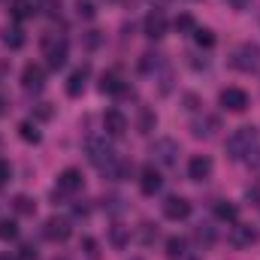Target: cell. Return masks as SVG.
<instances>
[{
  "label": "cell",
  "mask_w": 260,
  "mask_h": 260,
  "mask_svg": "<svg viewBox=\"0 0 260 260\" xmlns=\"http://www.w3.org/2000/svg\"><path fill=\"white\" fill-rule=\"evenodd\" d=\"M230 64L236 67L239 73H254V70H260V46H254V43H242V46L233 52Z\"/></svg>",
  "instance_id": "3"
},
{
  "label": "cell",
  "mask_w": 260,
  "mask_h": 260,
  "mask_svg": "<svg viewBox=\"0 0 260 260\" xmlns=\"http://www.w3.org/2000/svg\"><path fill=\"white\" fill-rule=\"evenodd\" d=\"M154 236H157V230H154V227H151V224H142V230H139V239H142V242H145V245H148V242H151V239H154Z\"/></svg>",
  "instance_id": "30"
},
{
  "label": "cell",
  "mask_w": 260,
  "mask_h": 260,
  "mask_svg": "<svg viewBox=\"0 0 260 260\" xmlns=\"http://www.w3.org/2000/svg\"><path fill=\"white\" fill-rule=\"evenodd\" d=\"M191 130H194V136H200V139H209L215 130H218V118H197L194 124H191Z\"/></svg>",
  "instance_id": "19"
},
{
  "label": "cell",
  "mask_w": 260,
  "mask_h": 260,
  "mask_svg": "<svg viewBox=\"0 0 260 260\" xmlns=\"http://www.w3.org/2000/svg\"><path fill=\"white\" fill-rule=\"evenodd\" d=\"M173 24H176V30H194V18L191 15H179Z\"/></svg>",
  "instance_id": "29"
},
{
  "label": "cell",
  "mask_w": 260,
  "mask_h": 260,
  "mask_svg": "<svg viewBox=\"0 0 260 260\" xmlns=\"http://www.w3.org/2000/svg\"><path fill=\"white\" fill-rule=\"evenodd\" d=\"M103 127L109 136H124V130H127V118L118 112V109H109L106 115H103Z\"/></svg>",
  "instance_id": "15"
},
{
  "label": "cell",
  "mask_w": 260,
  "mask_h": 260,
  "mask_svg": "<svg viewBox=\"0 0 260 260\" xmlns=\"http://www.w3.org/2000/svg\"><path fill=\"white\" fill-rule=\"evenodd\" d=\"M76 12H79V18H94L97 15V9H94V0H76Z\"/></svg>",
  "instance_id": "27"
},
{
  "label": "cell",
  "mask_w": 260,
  "mask_h": 260,
  "mask_svg": "<svg viewBox=\"0 0 260 260\" xmlns=\"http://www.w3.org/2000/svg\"><path fill=\"white\" fill-rule=\"evenodd\" d=\"M109 239H112V245H118V248H124V242L130 239V233L124 227H112V233H109Z\"/></svg>",
  "instance_id": "28"
},
{
  "label": "cell",
  "mask_w": 260,
  "mask_h": 260,
  "mask_svg": "<svg viewBox=\"0 0 260 260\" xmlns=\"http://www.w3.org/2000/svg\"><path fill=\"white\" fill-rule=\"evenodd\" d=\"M43 233H46V239H52V242H67L70 233H73V224H70L67 218H49L46 227H43Z\"/></svg>",
  "instance_id": "8"
},
{
  "label": "cell",
  "mask_w": 260,
  "mask_h": 260,
  "mask_svg": "<svg viewBox=\"0 0 260 260\" xmlns=\"http://www.w3.org/2000/svg\"><path fill=\"white\" fill-rule=\"evenodd\" d=\"M254 239H257V233L248 224H233V230H230V245L233 248H248Z\"/></svg>",
  "instance_id": "13"
},
{
  "label": "cell",
  "mask_w": 260,
  "mask_h": 260,
  "mask_svg": "<svg viewBox=\"0 0 260 260\" xmlns=\"http://www.w3.org/2000/svg\"><path fill=\"white\" fill-rule=\"evenodd\" d=\"M164 34H167V15H164L160 9L148 12V18H145V37H151V40H160Z\"/></svg>",
  "instance_id": "12"
},
{
  "label": "cell",
  "mask_w": 260,
  "mask_h": 260,
  "mask_svg": "<svg viewBox=\"0 0 260 260\" xmlns=\"http://www.w3.org/2000/svg\"><path fill=\"white\" fill-rule=\"evenodd\" d=\"M82 188V173L76 170V167H70V170H64L61 176H58V191L61 194H76Z\"/></svg>",
  "instance_id": "14"
},
{
  "label": "cell",
  "mask_w": 260,
  "mask_h": 260,
  "mask_svg": "<svg viewBox=\"0 0 260 260\" xmlns=\"http://www.w3.org/2000/svg\"><path fill=\"white\" fill-rule=\"evenodd\" d=\"M151 157H154L160 167H173V164L179 160V142L170 139V136L154 139V145H151Z\"/></svg>",
  "instance_id": "5"
},
{
  "label": "cell",
  "mask_w": 260,
  "mask_h": 260,
  "mask_svg": "<svg viewBox=\"0 0 260 260\" xmlns=\"http://www.w3.org/2000/svg\"><path fill=\"white\" fill-rule=\"evenodd\" d=\"M21 260H37V248L34 245H21V254H18Z\"/></svg>",
  "instance_id": "33"
},
{
  "label": "cell",
  "mask_w": 260,
  "mask_h": 260,
  "mask_svg": "<svg viewBox=\"0 0 260 260\" xmlns=\"http://www.w3.org/2000/svg\"><path fill=\"white\" fill-rule=\"evenodd\" d=\"M194 40H197L200 49H212V46H215V34L206 30V27H194Z\"/></svg>",
  "instance_id": "24"
},
{
  "label": "cell",
  "mask_w": 260,
  "mask_h": 260,
  "mask_svg": "<svg viewBox=\"0 0 260 260\" xmlns=\"http://www.w3.org/2000/svg\"><path fill=\"white\" fill-rule=\"evenodd\" d=\"M12 206H15V212H18V215H34V212H37V203H34V200H30V197H15V203H12Z\"/></svg>",
  "instance_id": "25"
},
{
  "label": "cell",
  "mask_w": 260,
  "mask_h": 260,
  "mask_svg": "<svg viewBox=\"0 0 260 260\" xmlns=\"http://www.w3.org/2000/svg\"><path fill=\"white\" fill-rule=\"evenodd\" d=\"M257 145H260L257 127H239L227 136V145L224 148H227V154L233 160H257L254 157L257 154Z\"/></svg>",
  "instance_id": "2"
},
{
  "label": "cell",
  "mask_w": 260,
  "mask_h": 260,
  "mask_svg": "<svg viewBox=\"0 0 260 260\" xmlns=\"http://www.w3.org/2000/svg\"><path fill=\"white\" fill-rule=\"evenodd\" d=\"M151 124H154V118L145 112V115H142V133H148V130H151Z\"/></svg>",
  "instance_id": "34"
},
{
  "label": "cell",
  "mask_w": 260,
  "mask_h": 260,
  "mask_svg": "<svg viewBox=\"0 0 260 260\" xmlns=\"http://www.w3.org/2000/svg\"><path fill=\"white\" fill-rule=\"evenodd\" d=\"M43 52H46V64L49 70H61L67 64V40L58 34H49L43 40Z\"/></svg>",
  "instance_id": "4"
},
{
  "label": "cell",
  "mask_w": 260,
  "mask_h": 260,
  "mask_svg": "<svg viewBox=\"0 0 260 260\" xmlns=\"http://www.w3.org/2000/svg\"><path fill=\"white\" fill-rule=\"evenodd\" d=\"M12 18L15 21H24V18H34V12H37V6L30 3V0H12Z\"/></svg>",
  "instance_id": "20"
},
{
  "label": "cell",
  "mask_w": 260,
  "mask_h": 260,
  "mask_svg": "<svg viewBox=\"0 0 260 260\" xmlns=\"http://www.w3.org/2000/svg\"><path fill=\"white\" fill-rule=\"evenodd\" d=\"M160 185H164V179H160V173L154 170V164H145L142 173H139V191L145 197H154L160 191Z\"/></svg>",
  "instance_id": "6"
},
{
  "label": "cell",
  "mask_w": 260,
  "mask_h": 260,
  "mask_svg": "<svg viewBox=\"0 0 260 260\" xmlns=\"http://www.w3.org/2000/svg\"><path fill=\"white\" fill-rule=\"evenodd\" d=\"M221 106L230 112H245L248 109V94L242 88H224L221 91Z\"/></svg>",
  "instance_id": "7"
},
{
  "label": "cell",
  "mask_w": 260,
  "mask_h": 260,
  "mask_svg": "<svg viewBox=\"0 0 260 260\" xmlns=\"http://www.w3.org/2000/svg\"><path fill=\"white\" fill-rule=\"evenodd\" d=\"M82 248H85L88 257H97V242L94 239H82Z\"/></svg>",
  "instance_id": "31"
},
{
  "label": "cell",
  "mask_w": 260,
  "mask_h": 260,
  "mask_svg": "<svg viewBox=\"0 0 260 260\" xmlns=\"http://www.w3.org/2000/svg\"><path fill=\"white\" fill-rule=\"evenodd\" d=\"M85 151H88V160H91L103 176L121 179V176L127 173V164H121V160L115 157V148L106 142V136H91V139L85 142Z\"/></svg>",
  "instance_id": "1"
},
{
  "label": "cell",
  "mask_w": 260,
  "mask_h": 260,
  "mask_svg": "<svg viewBox=\"0 0 260 260\" xmlns=\"http://www.w3.org/2000/svg\"><path fill=\"white\" fill-rule=\"evenodd\" d=\"M9 176H12V167H9L6 160H0V185H6V182H9Z\"/></svg>",
  "instance_id": "32"
},
{
  "label": "cell",
  "mask_w": 260,
  "mask_h": 260,
  "mask_svg": "<svg viewBox=\"0 0 260 260\" xmlns=\"http://www.w3.org/2000/svg\"><path fill=\"white\" fill-rule=\"evenodd\" d=\"M185 248H188V242H185L182 236H170V239H167V254H170L173 260L182 257V254H185Z\"/></svg>",
  "instance_id": "21"
},
{
  "label": "cell",
  "mask_w": 260,
  "mask_h": 260,
  "mask_svg": "<svg viewBox=\"0 0 260 260\" xmlns=\"http://www.w3.org/2000/svg\"><path fill=\"white\" fill-rule=\"evenodd\" d=\"M212 176V157H206V154H194L191 160H188V179H194V182H206Z\"/></svg>",
  "instance_id": "9"
},
{
  "label": "cell",
  "mask_w": 260,
  "mask_h": 260,
  "mask_svg": "<svg viewBox=\"0 0 260 260\" xmlns=\"http://www.w3.org/2000/svg\"><path fill=\"white\" fill-rule=\"evenodd\" d=\"M236 3H242V0H236Z\"/></svg>",
  "instance_id": "37"
},
{
  "label": "cell",
  "mask_w": 260,
  "mask_h": 260,
  "mask_svg": "<svg viewBox=\"0 0 260 260\" xmlns=\"http://www.w3.org/2000/svg\"><path fill=\"white\" fill-rule=\"evenodd\" d=\"M18 133H21V139H24V142H34V145L40 142V130H37L34 121H21V124H18Z\"/></svg>",
  "instance_id": "23"
},
{
  "label": "cell",
  "mask_w": 260,
  "mask_h": 260,
  "mask_svg": "<svg viewBox=\"0 0 260 260\" xmlns=\"http://www.w3.org/2000/svg\"><path fill=\"white\" fill-rule=\"evenodd\" d=\"M0 260H15V257H9V254H0Z\"/></svg>",
  "instance_id": "36"
},
{
  "label": "cell",
  "mask_w": 260,
  "mask_h": 260,
  "mask_svg": "<svg viewBox=\"0 0 260 260\" xmlns=\"http://www.w3.org/2000/svg\"><path fill=\"white\" fill-rule=\"evenodd\" d=\"M179 260H197V257H191V254H188V251H185V254H182V257Z\"/></svg>",
  "instance_id": "35"
},
{
  "label": "cell",
  "mask_w": 260,
  "mask_h": 260,
  "mask_svg": "<svg viewBox=\"0 0 260 260\" xmlns=\"http://www.w3.org/2000/svg\"><path fill=\"white\" fill-rule=\"evenodd\" d=\"M164 215H167L170 221H185V218L191 215V203H188L185 197H170V200L164 203Z\"/></svg>",
  "instance_id": "10"
},
{
  "label": "cell",
  "mask_w": 260,
  "mask_h": 260,
  "mask_svg": "<svg viewBox=\"0 0 260 260\" xmlns=\"http://www.w3.org/2000/svg\"><path fill=\"white\" fill-rule=\"evenodd\" d=\"M43 67H37V64H27L24 70H21V85L27 88V91H40L43 88Z\"/></svg>",
  "instance_id": "16"
},
{
  "label": "cell",
  "mask_w": 260,
  "mask_h": 260,
  "mask_svg": "<svg viewBox=\"0 0 260 260\" xmlns=\"http://www.w3.org/2000/svg\"><path fill=\"white\" fill-rule=\"evenodd\" d=\"M100 91H103V94H121V91H124V85H121V76H118L115 70L103 73V76H100Z\"/></svg>",
  "instance_id": "17"
},
{
  "label": "cell",
  "mask_w": 260,
  "mask_h": 260,
  "mask_svg": "<svg viewBox=\"0 0 260 260\" xmlns=\"http://www.w3.org/2000/svg\"><path fill=\"white\" fill-rule=\"evenodd\" d=\"M215 215H218V221L236 224V218H239V209H236L230 200H218V203H215Z\"/></svg>",
  "instance_id": "18"
},
{
  "label": "cell",
  "mask_w": 260,
  "mask_h": 260,
  "mask_svg": "<svg viewBox=\"0 0 260 260\" xmlns=\"http://www.w3.org/2000/svg\"><path fill=\"white\" fill-rule=\"evenodd\" d=\"M88 76H91V67H88V64H82L79 70H73V73H70V79H67V94H70V97H79V94L85 91Z\"/></svg>",
  "instance_id": "11"
},
{
  "label": "cell",
  "mask_w": 260,
  "mask_h": 260,
  "mask_svg": "<svg viewBox=\"0 0 260 260\" xmlns=\"http://www.w3.org/2000/svg\"><path fill=\"white\" fill-rule=\"evenodd\" d=\"M3 43H6L9 49H21V46H24V30H21V27H9L6 37H3Z\"/></svg>",
  "instance_id": "22"
},
{
  "label": "cell",
  "mask_w": 260,
  "mask_h": 260,
  "mask_svg": "<svg viewBox=\"0 0 260 260\" xmlns=\"http://www.w3.org/2000/svg\"><path fill=\"white\" fill-rule=\"evenodd\" d=\"M15 236H18V224L9 221V218H3V221H0V239L9 242V239H15Z\"/></svg>",
  "instance_id": "26"
}]
</instances>
